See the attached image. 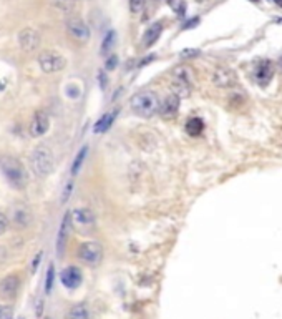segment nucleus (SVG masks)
Segmentation results:
<instances>
[{"instance_id": "nucleus-1", "label": "nucleus", "mask_w": 282, "mask_h": 319, "mask_svg": "<svg viewBox=\"0 0 282 319\" xmlns=\"http://www.w3.org/2000/svg\"><path fill=\"white\" fill-rule=\"evenodd\" d=\"M0 173L4 175L5 181L13 190H25L28 178L25 166L20 163L18 158L12 157V155H2L0 157Z\"/></svg>"}, {"instance_id": "nucleus-2", "label": "nucleus", "mask_w": 282, "mask_h": 319, "mask_svg": "<svg viewBox=\"0 0 282 319\" xmlns=\"http://www.w3.org/2000/svg\"><path fill=\"white\" fill-rule=\"evenodd\" d=\"M130 106H131V111L135 113L136 117L150 120L159 113L161 102L154 91L146 90V91H139V93L133 95L130 100Z\"/></svg>"}, {"instance_id": "nucleus-3", "label": "nucleus", "mask_w": 282, "mask_h": 319, "mask_svg": "<svg viewBox=\"0 0 282 319\" xmlns=\"http://www.w3.org/2000/svg\"><path fill=\"white\" fill-rule=\"evenodd\" d=\"M30 166L32 172L37 176H40V178H45V176L52 175L55 168V155L52 152V148L47 145L35 146L33 152L30 153Z\"/></svg>"}, {"instance_id": "nucleus-4", "label": "nucleus", "mask_w": 282, "mask_h": 319, "mask_svg": "<svg viewBox=\"0 0 282 319\" xmlns=\"http://www.w3.org/2000/svg\"><path fill=\"white\" fill-rule=\"evenodd\" d=\"M38 67L45 73H58L67 67V59L55 50H45L38 55Z\"/></svg>"}, {"instance_id": "nucleus-5", "label": "nucleus", "mask_w": 282, "mask_h": 319, "mask_svg": "<svg viewBox=\"0 0 282 319\" xmlns=\"http://www.w3.org/2000/svg\"><path fill=\"white\" fill-rule=\"evenodd\" d=\"M191 83H193V75L188 67H178L173 72L171 88L173 93H176L179 98L189 97V93H191Z\"/></svg>"}, {"instance_id": "nucleus-6", "label": "nucleus", "mask_w": 282, "mask_h": 319, "mask_svg": "<svg viewBox=\"0 0 282 319\" xmlns=\"http://www.w3.org/2000/svg\"><path fill=\"white\" fill-rule=\"evenodd\" d=\"M78 259L88 266H96L103 259V246L98 241H85L78 248Z\"/></svg>"}, {"instance_id": "nucleus-7", "label": "nucleus", "mask_w": 282, "mask_h": 319, "mask_svg": "<svg viewBox=\"0 0 282 319\" xmlns=\"http://www.w3.org/2000/svg\"><path fill=\"white\" fill-rule=\"evenodd\" d=\"M50 115L45 110H38L33 113V117L30 120V125H28V133L33 138L44 137V135L50 130Z\"/></svg>"}, {"instance_id": "nucleus-8", "label": "nucleus", "mask_w": 282, "mask_h": 319, "mask_svg": "<svg viewBox=\"0 0 282 319\" xmlns=\"http://www.w3.org/2000/svg\"><path fill=\"white\" fill-rule=\"evenodd\" d=\"M67 32H68L70 37L78 40V42H88L90 35H91L90 27L80 17H70L67 20Z\"/></svg>"}, {"instance_id": "nucleus-9", "label": "nucleus", "mask_w": 282, "mask_h": 319, "mask_svg": "<svg viewBox=\"0 0 282 319\" xmlns=\"http://www.w3.org/2000/svg\"><path fill=\"white\" fill-rule=\"evenodd\" d=\"M211 80L219 88H232L237 83V77L234 70L229 67H217L211 75Z\"/></svg>"}, {"instance_id": "nucleus-10", "label": "nucleus", "mask_w": 282, "mask_h": 319, "mask_svg": "<svg viewBox=\"0 0 282 319\" xmlns=\"http://www.w3.org/2000/svg\"><path fill=\"white\" fill-rule=\"evenodd\" d=\"M72 211H67L65 216H63L62 223H60V228H58V235H56V254L62 256L63 251H65V246H67V241H68V236H70V230H72Z\"/></svg>"}, {"instance_id": "nucleus-11", "label": "nucleus", "mask_w": 282, "mask_h": 319, "mask_svg": "<svg viewBox=\"0 0 282 319\" xmlns=\"http://www.w3.org/2000/svg\"><path fill=\"white\" fill-rule=\"evenodd\" d=\"M60 281L67 289H76L83 283L82 269L76 266H67L60 274Z\"/></svg>"}, {"instance_id": "nucleus-12", "label": "nucleus", "mask_w": 282, "mask_h": 319, "mask_svg": "<svg viewBox=\"0 0 282 319\" xmlns=\"http://www.w3.org/2000/svg\"><path fill=\"white\" fill-rule=\"evenodd\" d=\"M18 44L22 47V50L28 53L35 52L40 45V35L37 30H33V28H24V30L18 33Z\"/></svg>"}, {"instance_id": "nucleus-13", "label": "nucleus", "mask_w": 282, "mask_h": 319, "mask_svg": "<svg viewBox=\"0 0 282 319\" xmlns=\"http://www.w3.org/2000/svg\"><path fill=\"white\" fill-rule=\"evenodd\" d=\"M179 103H181V98L176 93L168 95L165 98V102L161 103L159 115L163 117V118H166V120L176 117V113H178V110H179Z\"/></svg>"}, {"instance_id": "nucleus-14", "label": "nucleus", "mask_w": 282, "mask_h": 319, "mask_svg": "<svg viewBox=\"0 0 282 319\" xmlns=\"http://www.w3.org/2000/svg\"><path fill=\"white\" fill-rule=\"evenodd\" d=\"M20 288V279L17 274H9L0 281V296L2 297H13L17 296Z\"/></svg>"}, {"instance_id": "nucleus-15", "label": "nucleus", "mask_w": 282, "mask_h": 319, "mask_svg": "<svg viewBox=\"0 0 282 319\" xmlns=\"http://www.w3.org/2000/svg\"><path fill=\"white\" fill-rule=\"evenodd\" d=\"M72 221L76 226H93L96 223V216L90 208H76L72 211Z\"/></svg>"}, {"instance_id": "nucleus-16", "label": "nucleus", "mask_w": 282, "mask_h": 319, "mask_svg": "<svg viewBox=\"0 0 282 319\" xmlns=\"http://www.w3.org/2000/svg\"><path fill=\"white\" fill-rule=\"evenodd\" d=\"M274 77V67L269 60H263L257 63L256 67V79L259 80L260 85H266L269 83V80Z\"/></svg>"}, {"instance_id": "nucleus-17", "label": "nucleus", "mask_w": 282, "mask_h": 319, "mask_svg": "<svg viewBox=\"0 0 282 319\" xmlns=\"http://www.w3.org/2000/svg\"><path fill=\"white\" fill-rule=\"evenodd\" d=\"M163 24L161 22H154L153 25L148 27V30L145 32L143 35V45L148 48V47H151L154 45L158 42V39L161 37V33H163Z\"/></svg>"}, {"instance_id": "nucleus-18", "label": "nucleus", "mask_w": 282, "mask_h": 319, "mask_svg": "<svg viewBox=\"0 0 282 319\" xmlns=\"http://www.w3.org/2000/svg\"><path fill=\"white\" fill-rule=\"evenodd\" d=\"M32 221V215L28 208L25 207H17L12 211V223L17 226V228H27Z\"/></svg>"}, {"instance_id": "nucleus-19", "label": "nucleus", "mask_w": 282, "mask_h": 319, "mask_svg": "<svg viewBox=\"0 0 282 319\" xmlns=\"http://www.w3.org/2000/svg\"><path fill=\"white\" fill-rule=\"evenodd\" d=\"M116 115H118V110H113V111L105 113V115L95 123L93 132H95L96 135H102V133H105V132H108V130H110V126L113 125V122H115Z\"/></svg>"}, {"instance_id": "nucleus-20", "label": "nucleus", "mask_w": 282, "mask_h": 319, "mask_svg": "<svg viewBox=\"0 0 282 319\" xmlns=\"http://www.w3.org/2000/svg\"><path fill=\"white\" fill-rule=\"evenodd\" d=\"M65 319H90V309L87 304H75L67 311Z\"/></svg>"}, {"instance_id": "nucleus-21", "label": "nucleus", "mask_w": 282, "mask_h": 319, "mask_svg": "<svg viewBox=\"0 0 282 319\" xmlns=\"http://www.w3.org/2000/svg\"><path fill=\"white\" fill-rule=\"evenodd\" d=\"M87 155H88V146L85 145V146H82V150L76 153V157H75V160H73V163H72V170H70V173H72V176H76L80 173V170H82V166H83V163H85V160H87Z\"/></svg>"}, {"instance_id": "nucleus-22", "label": "nucleus", "mask_w": 282, "mask_h": 319, "mask_svg": "<svg viewBox=\"0 0 282 319\" xmlns=\"http://www.w3.org/2000/svg\"><path fill=\"white\" fill-rule=\"evenodd\" d=\"M204 130V123L201 118H191L188 120L186 123V132L191 135V137H197V135H201Z\"/></svg>"}, {"instance_id": "nucleus-23", "label": "nucleus", "mask_w": 282, "mask_h": 319, "mask_svg": "<svg viewBox=\"0 0 282 319\" xmlns=\"http://www.w3.org/2000/svg\"><path fill=\"white\" fill-rule=\"evenodd\" d=\"M115 40H116L115 30H108L107 35H105V39H103V44H102V53L103 55H108L111 52L113 45H115Z\"/></svg>"}, {"instance_id": "nucleus-24", "label": "nucleus", "mask_w": 282, "mask_h": 319, "mask_svg": "<svg viewBox=\"0 0 282 319\" xmlns=\"http://www.w3.org/2000/svg\"><path fill=\"white\" fill-rule=\"evenodd\" d=\"M53 5L62 12H73L78 7V0H53Z\"/></svg>"}, {"instance_id": "nucleus-25", "label": "nucleus", "mask_w": 282, "mask_h": 319, "mask_svg": "<svg viewBox=\"0 0 282 319\" xmlns=\"http://www.w3.org/2000/svg\"><path fill=\"white\" fill-rule=\"evenodd\" d=\"M53 281H55V266H53V265H48L47 276H45V293H47V294H50V293H52Z\"/></svg>"}, {"instance_id": "nucleus-26", "label": "nucleus", "mask_w": 282, "mask_h": 319, "mask_svg": "<svg viewBox=\"0 0 282 319\" xmlns=\"http://www.w3.org/2000/svg\"><path fill=\"white\" fill-rule=\"evenodd\" d=\"M169 5H171V9L178 13L179 17L185 15L186 12V0H169Z\"/></svg>"}, {"instance_id": "nucleus-27", "label": "nucleus", "mask_w": 282, "mask_h": 319, "mask_svg": "<svg viewBox=\"0 0 282 319\" xmlns=\"http://www.w3.org/2000/svg\"><path fill=\"white\" fill-rule=\"evenodd\" d=\"M146 5V0H130V12L133 15H138V13L143 12Z\"/></svg>"}, {"instance_id": "nucleus-28", "label": "nucleus", "mask_w": 282, "mask_h": 319, "mask_svg": "<svg viewBox=\"0 0 282 319\" xmlns=\"http://www.w3.org/2000/svg\"><path fill=\"white\" fill-rule=\"evenodd\" d=\"M7 230H9V216L0 211V235H4Z\"/></svg>"}, {"instance_id": "nucleus-29", "label": "nucleus", "mask_w": 282, "mask_h": 319, "mask_svg": "<svg viewBox=\"0 0 282 319\" xmlns=\"http://www.w3.org/2000/svg\"><path fill=\"white\" fill-rule=\"evenodd\" d=\"M72 191H73V183H72V181H68V183H67V186H65V190H63V195H62V201H63V203H67V201H68V198H70V195H72Z\"/></svg>"}, {"instance_id": "nucleus-30", "label": "nucleus", "mask_w": 282, "mask_h": 319, "mask_svg": "<svg viewBox=\"0 0 282 319\" xmlns=\"http://www.w3.org/2000/svg\"><path fill=\"white\" fill-rule=\"evenodd\" d=\"M10 317H12V308L0 306V319H10Z\"/></svg>"}, {"instance_id": "nucleus-31", "label": "nucleus", "mask_w": 282, "mask_h": 319, "mask_svg": "<svg viewBox=\"0 0 282 319\" xmlns=\"http://www.w3.org/2000/svg\"><path fill=\"white\" fill-rule=\"evenodd\" d=\"M116 63H118L116 55H110L108 59H107V63H105V67H107V70H113V68L116 67Z\"/></svg>"}, {"instance_id": "nucleus-32", "label": "nucleus", "mask_w": 282, "mask_h": 319, "mask_svg": "<svg viewBox=\"0 0 282 319\" xmlns=\"http://www.w3.org/2000/svg\"><path fill=\"white\" fill-rule=\"evenodd\" d=\"M40 259H42V253L37 254V258L33 259V263H32V273H35L38 269V265H40Z\"/></svg>"}, {"instance_id": "nucleus-33", "label": "nucleus", "mask_w": 282, "mask_h": 319, "mask_svg": "<svg viewBox=\"0 0 282 319\" xmlns=\"http://www.w3.org/2000/svg\"><path fill=\"white\" fill-rule=\"evenodd\" d=\"M279 67L282 68V57H280V59H279Z\"/></svg>"}, {"instance_id": "nucleus-34", "label": "nucleus", "mask_w": 282, "mask_h": 319, "mask_svg": "<svg viewBox=\"0 0 282 319\" xmlns=\"http://www.w3.org/2000/svg\"><path fill=\"white\" fill-rule=\"evenodd\" d=\"M2 88H4V85H2V83H0V90H2Z\"/></svg>"}, {"instance_id": "nucleus-35", "label": "nucleus", "mask_w": 282, "mask_h": 319, "mask_svg": "<svg viewBox=\"0 0 282 319\" xmlns=\"http://www.w3.org/2000/svg\"><path fill=\"white\" fill-rule=\"evenodd\" d=\"M47 319H50V317H47Z\"/></svg>"}]
</instances>
